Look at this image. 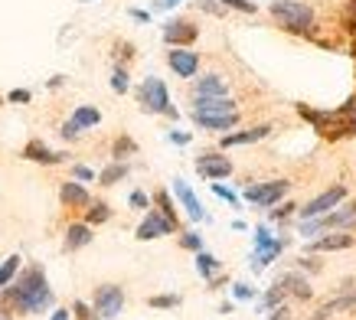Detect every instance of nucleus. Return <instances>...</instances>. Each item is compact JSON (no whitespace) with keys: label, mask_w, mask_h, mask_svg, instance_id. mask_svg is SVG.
Wrapping results in <instances>:
<instances>
[{"label":"nucleus","mask_w":356,"mask_h":320,"mask_svg":"<svg viewBox=\"0 0 356 320\" xmlns=\"http://www.w3.org/2000/svg\"><path fill=\"white\" fill-rule=\"evenodd\" d=\"M3 304L17 314H40L53 304V288L46 281V271L40 265H30L20 278H13L3 288Z\"/></svg>","instance_id":"f257e3e1"},{"label":"nucleus","mask_w":356,"mask_h":320,"mask_svg":"<svg viewBox=\"0 0 356 320\" xmlns=\"http://www.w3.org/2000/svg\"><path fill=\"white\" fill-rule=\"evenodd\" d=\"M268 13L275 17V23H281V30H288V33L314 30V10L304 0H271Z\"/></svg>","instance_id":"f03ea898"},{"label":"nucleus","mask_w":356,"mask_h":320,"mask_svg":"<svg viewBox=\"0 0 356 320\" xmlns=\"http://www.w3.org/2000/svg\"><path fill=\"white\" fill-rule=\"evenodd\" d=\"M138 105L147 111V115H167V118H180V111L173 108L170 102V92H167V86H163V79H157V75H147L144 82L138 86Z\"/></svg>","instance_id":"7ed1b4c3"},{"label":"nucleus","mask_w":356,"mask_h":320,"mask_svg":"<svg viewBox=\"0 0 356 320\" xmlns=\"http://www.w3.org/2000/svg\"><path fill=\"white\" fill-rule=\"evenodd\" d=\"M124 310V291L121 285H98L95 288V317L115 320Z\"/></svg>","instance_id":"20e7f679"},{"label":"nucleus","mask_w":356,"mask_h":320,"mask_svg":"<svg viewBox=\"0 0 356 320\" xmlns=\"http://www.w3.org/2000/svg\"><path fill=\"white\" fill-rule=\"evenodd\" d=\"M167 65L177 79H196L200 72V53L190 46H167Z\"/></svg>","instance_id":"39448f33"},{"label":"nucleus","mask_w":356,"mask_h":320,"mask_svg":"<svg viewBox=\"0 0 356 320\" xmlns=\"http://www.w3.org/2000/svg\"><path fill=\"white\" fill-rule=\"evenodd\" d=\"M180 229V223L177 219H170V216H163L161 209H151V213L144 216V223L138 225V239L140 242H154V239H161V235H170Z\"/></svg>","instance_id":"423d86ee"},{"label":"nucleus","mask_w":356,"mask_h":320,"mask_svg":"<svg viewBox=\"0 0 356 320\" xmlns=\"http://www.w3.org/2000/svg\"><path fill=\"white\" fill-rule=\"evenodd\" d=\"M288 186L291 183L288 180H268V183H252V186H245V196L248 203H255V206H275L288 193Z\"/></svg>","instance_id":"0eeeda50"},{"label":"nucleus","mask_w":356,"mask_h":320,"mask_svg":"<svg viewBox=\"0 0 356 320\" xmlns=\"http://www.w3.org/2000/svg\"><path fill=\"white\" fill-rule=\"evenodd\" d=\"M196 36H200V26H196V20H186V17H177L163 26V43L167 46H193Z\"/></svg>","instance_id":"6e6552de"},{"label":"nucleus","mask_w":356,"mask_h":320,"mask_svg":"<svg viewBox=\"0 0 356 320\" xmlns=\"http://www.w3.org/2000/svg\"><path fill=\"white\" fill-rule=\"evenodd\" d=\"M196 173H200L203 180H226L229 173H232V160L222 157L219 150L200 154V157H196Z\"/></svg>","instance_id":"1a4fd4ad"},{"label":"nucleus","mask_w":356,"mask_h":320,"mask_svg":"<svg viewBox=\"0 0 356 320\" xmlns=\"http://www.w3.org/2000/svg\"><path fill=\"white\" fill-rule=\"evenodd\" d=\"M343 196H346V190H343V186H330V190H324V193H321V196H314L311 203L304 206V209H301V219H314V216H324V213H330V209H334V206L340 203Z\"/></svg>","instance_id":"9d476101"},{"label":"nucleus","mask_w":356,"mask_h":320,"mask_svg":"<svg viewBox=\"0 0 356 320\" xmlns=\"http://www.w3.org/2000/svg\"><path fill=\"white\" fill-rule=\"evenodd\" d=\"M173 193H177V200L184 203L186 216H190L193 223H203V219H206V209H203V203L196 200V193L190 190V183H186V180H180V177H177V180H173Z\"/></svg>","instance_id":"9b49d317"},{"label":"nucleus","mask_w":356,"mask_h":320,"mask_svg":"<svg viewBox=\"0 0 356 320\" xmlns=\"http://www.w3.org/2000/svg\"><path fill=\"white\" fill-rule=\"evenodd\" d=\"M59 200H63L65 209H86V206L92 203L86 183H79V180H65L63 186H59Z\"/></svg>","instance_id":"f8f14e48"},{"label":"nucleus","mask_w":356,"mask_h":320,"mask_svg":"<svg viewBox=\"0 0 356 320\" xmlns=\"http://www.w3.org/2000/svg\"><path fill=\"white\" fill-rule=\"evenodd\" d=\"M69 154L63 150H49L43 141H30L26 147H23V160H33V163H43V167H53V163H63Z\"/></svg>","instance_id":"ddd939ff"},{"label":"nucleus","mask_w":356,"mask_h":320,"mask_svg":"<svg viewBox=\"0 0 356 320\" xmlns=\"http://www.w3.org/2000/svg\"><path fill=\"white\" fill-rule=\"evenodd\" d=\"M222 95H229V82L219 72H209L203 79H196L193 98H222Z\"/></svg>","instance_id":"4468645a"},{"label":"nucleus","mask_w":356,"mask_h":320,"mask_svg":"<svg viewBox=\"0 0 356 320\" xmlns=\"http://www.w3.org/2000/svg\"><path fill=\"white\" fill-rule=\"evenodd\" d=\"M226 111H238L236 98H193V115H226Z\"/></svg>","instance_id":"2eb2a0df"},{"label":"nucleus","mask_w":356,"mask_h":320,"mask_svg":"<svg viewBox=\"0 0 356 320\" xmlns=\"http://www.w3.org/2000/svg\"><path fill=\"white\" fill-rule=\"evenodd\" d=\"M196 128L203 131H232L238 125V111H226V115H193Z\"/></svg>","instance_id":"dca6fc26"},{"label":"nucleus","mask_w":356,"mask_h":320,"mask_svg":"<svg viewBox=\"0 0 356 320\" xmlns=\"http://www.w3.org/2000/svg\"><path fill=\"white\" fill-rule=\"evenodd\" d=\"M271 125H255L248 131H236V134H222V147H242V144H255V141L268 138Z\"/></svg>","instance_id":"f3484780"},{"label":"nucleus","mask_w":356,"mask_h":320,"mask_svg":"<svg viewBox=\"0 0 356 320\" xmlns=\"http://www.w3.org/2000/svg\"><path fill=\"white\" fill-rule=\"evenodd\" d=\"M92 246V225L88 223H72L65 229V252H79V248Z\"/></svg>","instance_id":"a211bd4d"},{"label":"nucleus","mask_w":356,"mask_h":320,"mask_svg":"<svg viewBox=\"0 0 356 320\" xmlns=\"http://www.w3.org/2000/svg\"><path fill=\"white\" fill-rule=\"evenodd\" d=\"M69 121H72L79 131H92V128H98V125H102V111H98V108H92V105H79L76 111H72V118H69Z\"/></svg>","instance_id":"6ab92c4d"},{"label":"nucleus","mask_w":356,"mask_h":320,"mask_svg":"<svg viewBox=\"0 0 356 320\" xmlns=\"http://www.w3.org/2000/svg\"><path fill=\"white\" fill-rule=\"evenodd\" d=\"M353 246V235L350 232H334V235H324L314 242V252H340V248H350Z\"/></svg>","instance_id":"aec40b11"},{"label":"nucleus","mask_w":356,"mask_h":320,"mask_svg":"<svg viewBox=\"0 0 356 320\" xmlns=\"http://www.w3.org/2000/svg\"><path fill=\"white\" fill-rule=\"evenodd\" d=\"M196 271H200L206 281H213V278L222 271V262H219L216 255H209V252H203V248H200V252H196Z\"/></svg>","instance_id":"412c9836"},{"label":"nucleus","mask_w":356,"mask_h":320,"mask_svg":"<svg viewBox=\"0 0 356 320\" xmlns=\"http://www.w3.org/2000/svg\"><path fill=\"white\" fill-rule=\"evenodd\" d=\"M128 173H131L128 160H115L111 167H105V170L98 173V180H102V186H115V183H121Z\"/></svg>","instance_id":"4be33fe9"},{"label":"nucleus","mask_w":356,"mask_h":320,"mask_svg":"<svg viewBox=\"0 0 356 320\" xmlns=\"http://www.w3.org/2000/svg\"><path fill=\"white\" fill-rule=\"evenodd\" d=\"M134 154H138V141L128 138V134H118V138H115V144H111V157H115V160H128V157H134Z\"/></svg>","instance_id":"5701e85b"},{"label":"nucleus","mask_w":356,"mask_h":320,"mask_svg":"<svg viewBox=\"0 0 356 320\" xmlns=\"http://www.w3.org/2000/svg\"><path fill=\"white\" fill-rule=\"evenodd\" d=\"M281 248H284V242H281V239H275L271 246H261V248H255V255H252V265H255V268H265V265H268V262H275V258H278V252H281Z\"/></svg>","instance_id":"b1692460"},{"label":"nucleus","mask_w":356,"mask_h":320,"mask_svg":"<svg viewBox=\"0 0 356 320\" xmlns=\"http://www.w3.org/2000/svg\"><path fill=\"white\" fill-rule=\"evenodd\" d=\"M281 288H288V291L294 294V298H304V301H307V298L314 294L311 285H307V281H304L301 275H284V278H281Z\"/></svg>","instance_id":"393cba45"},{"label":"nucleus","mask_w":356,"mask_h":320,"mask_svg":"<svg viewBox=\"0 0 356 320\" xmlns=\"http://www.w3.org/2000/svg\"><path fill=\"white\" fill-rule=\"evenodd\" d=\"M108 219H111L108 203H88V206H86V223H88V225L108 223Z\"/></svg>","instance_id":"a878e982"},{"label":"nucleus","mask_w":356,"mask_h":320,"mask_svg":"<svg viewBox=\"0 0 356 320\" xmlns=\"http://www.w3.org/2000/svg\"><path fill=\"white\" fill-rule=\"evenodd\" d=\"M20 265H23V258L20 255H10L3 265H0V288H7L13 278H17V271H20Z\"/></svg>","instance_id":"bb28decb"},{"label":"nucleus","mask_w":356,"mask_h":320,"mask_svg":"<svg viewBox=\"0 0 356 320\" xmlns=\"http://www.w3.org/2000/svg\"><path fill=\"white\" fill-rule=\"evenodd\" d=\"M111 88H115L118 95H124V92L131 88V75H128V69H124L121 63L115 65V72H111Z\"/></svg>","instance_id":"cd10ccee"},{"label":"nucleus","mask_w":356,"mask_h":320,"mask_svg":"<svg viewBox=\"0 0 356 320\" xmlns=\"http://www.w3.org/2000/svg\"><path fill=\"white\" fill-rule=\"evenodd\" d=\"M154 203L161 206V213H163V216L177 219V209H173V200H170V193H167V190H157V193H154Z\"/></svg>","instance_id":"c85d7f7f"},{"label":"nucleus","mask_w":356,"mask_h":320,"mask_svg":"<svg viewBox=\"0 0 356 320\" xmlns=\"http://www.w3.org/2000/svg\"><path fill=\"white\" fill-rule=\"evenodd\" d=\"M180 246H184L186 252H200V248H203V235L200 232H184L180 235Z\"/></svg>","instance_id":"c756f323"},{"label":"nucleus","mask_w":356,"mask_h":320,"mask_svg":"<svg viewBox=\"0 0 356 320\" xmlns=\"http://www.w3.org/2000/svg\"><path fill=\"white\" fill-rule=\"evenodd\" d=\"M209 190L216 193L219 200H226V203H232V206L238 203V196H236V193L229 190V186H222V183H219V180H209Z\"/></svg>","instance_id":"7c9ffc66"},{"label":"nucleus","mask_w":356,"mask_h":320,"mask_svg":"<svg viewBox=\"0 0 356 320\" xmlns=\"http://www.w3.org/2000/svg\"><path fill=\"white\" fill-rule=\"evenodd\" d=\"M147 304H151V307L167 310V307H180V298H177V294H157V298H151Z\"/></svg>","instance_id":"2f4dec72"},{"label":"nucleus","mask_w":356,"mask_h":320,"mask_svg":"<svg viewBox=\"0 0 356 320\" xmlns=\"http://www.w3.org/2000/svg\"><path fill=\"white\" fill-rule=\"evenodd\" d=\"M222 7H229V10H238V13H255L259 7L252 3V0H219Z\"/></svg>","instance_id":"473e14b6"},{"label":"nucleus","mask_w":356,"mask_h":320,"mask_svg":"<svg viewBox=\"0 0 356 320\" xmlns=\"http://www.w3.org/2000/svg\"><path fill=\"white\" fill-rule=\"evenodd\" d=\"M128 203L134 206V209H151V196H147L144 190H134V193L128 196Z\"/></svg>","instance_id":"72a5a7b5"},{"label":"nucleus","mask_w":356,"mask_h":320,"mask_svg":"<svg viewBox=\"0 0 356 320\" xmlns=\"http://www.w3.org/2000/svg\"><path fill=\"white\" fill-rule=\"evenodd\" d=\"M72 177H76V180H82V183H92L98 173L92 170V167H86V163H76V167H72Z\"/></svg>","instance_id":"f704fd0d"},{"label":"nucleus","mask_w":356,"mask_h":320,"mask_svg":"<svg viewBox=\"0 0 356 320\" xmlns=\"http://www.w3.org/2000/svg\"><path fill=\"white\" fill-rule=\"evenodd\" d=\"M232 294H236V301H252V298H255V288L238 281V285H232Z\"/></svg>","instance_id":"c9c22d12"},{"label":"nucleus","mask_w":356,"mask_h":320,"mask_svg":"<svg viewBox=\"0 0 356 320\" xmlns=\"http://www.w3.org/2000/svg\"><path fill=\"white\" fill-rule=\"evenodd\" d=\"M30 98H33V92H30V88H13L10 95H7V102H13V105H26Z\"/></svg>","instance_id":"e433bc0d"},{"label":"nucleus","mask_w":356,"mask_h":320,"mask_svg":"<svg viewBox=\"0 0 356 320\" xmlns=\"http://www.w3.org/2000/svg\"><path fill=\"white\" fill-rule=\"evenodd\" d=\"M196 7H200V10H206V13H216V17H222V10H226L219 0H196Z\"/></svg>","instance_id":"4c0bfd02"},{"label":"nucleus","mask_w":356,"mask_h":320,"mask_svg":"<svg viewBox=\"0 0 356 320\" xmlns=\"http://www.w3.org/2000/svg\"><path fill=\"white\" fill-rule=\"evenodd\" d=\"M115 53H118L121 65H124V63H128V59H134V46H131V43H124V40H121V43H115Z\"/></svg>","instance_id":"58836bf2"},{"label":"nucleus","mask_w":356,"mask_h":320,"mask_svg":"<svg viewBox=\"0 0 356 320\" xmlns=\"http://www.w3.org/2000/svg\"><path fill=\"white\" fill-rule=\"evenodd\" d=\"M72 314H76L79 320H95V314H92V307H88L86 301H76V304H72Z\"/></svg>","instance_id":"ea45409f"},{"label":"nucleus","mask_w":356,"mask_h":320,"mask_svg":"<svg viewBox=\"0 0 356 320\" xmlns=\"http://www.w3.org/2000/svg\"><path fill=\"white\" fill-rule=\"evenodd\" d=\"M59 134H63V141H76V138H82V131H79L76 125H72V121H65Z\"/></svg>","instance_id":"a19ab883"},{"label":"nucleus","mask_w":356,"mask_h":320,"mask_svg":"<svg viewBox=\"0 0 356 320\" xmlns=\"http://www.w3.org/2000/svg\"><path fill=\"white\" fill-rule=\"evenodd\" d=\"M170 141L184 147V144H190V134H186V131H170Z\"/></svg>","instance_id":"79ce46f5"},{"label":"nucleus","mask_w":356,"mask_h":320,"mask_svg":"<svg viewBox=\"0 0 356 320\" xmlns=\"http://www.w3.org/2000/svg\"><path fill=\"white\" fill-rule=\"evenodd\" d=\"M291 209H298V206H278V213H271V219H288Z\"/></svg>","instance_id":"37998d69"},{"label":"nucleus","mask_w":356,"mask_h":320,"mask_svg":"<svg viewBox=\"0 0 356 320\" xmlns=\"http://www.w3.org/2000/svg\"><path fill=\"white\" fill-rule=\"evenodd\" d=\"M131 17H134L138 23H147V20H151V13H147V10H138V7H131Z\"/></svg>","instance_id":"c03bdc74"},{"label":"nucleus","mask_w":356,"mask_h":320,"mask_svg":"<svg viewBox=\"0 0 356 320\" xmlns=\"http://www.w3.org/2000/svg\"><path fill=\"white\" fill-rule=\"evenodd\" d=\"M268 320H291V310H288V307H278V310H275V314H271Z\"/></svg>","instance_id":"a18cd8bd"},{"label":"nucleus","mask_w":356,"mask_h":320,"mask_svg":"<svg viewBox=\"0 0 356 320\" xmlns=\"http://www.w3.org/2000/svg\"><path fill=\"white\" fill-rule=\"evenodd\" d=\"M177 3H180V0H157L154 10H167V7H177Z\"/></svg>","instance_id":"49530a36"},{"label":"nucleus","mask_w":356,"mask_h":320,"mask_svg":"<svg viewBox=\"0 0 356 320\" xmlns=\"http://www.w3.org/2000/svg\"><path fill=\"white\" fill-rule=\"evenodd\" d=\"M49 320H69V310H56V314H53Z\"/></svg>","instance_id":"de8ad7c7"},{"label":"nucleus","mask_w":356,"mask_h":320,"mask_svg":"<svg viewBox=\"0 0 356 320\" xmlns=\"http://www.w3.org/2000/svg\"><path fill=\"white\" fill-rule=\"evenodd\" d=\"M350 23L356 26V0H350Z\"/></svg>","instance_id":"09e8293b"},{"label":"nucleus","mask_w":356,"mask_h":320,"mask_svg":"<svg viewBox=\"0 0 356 320\" xmlns=\"http://www.w3.org/2000/svg\"><path fill=\"white\" fill-rule=\"evenodd\" d=\"M0 320H13V314L10 310H0Z\"/></svg>","instance_id":"8fccbe9b"},{"label":"nucleus","mask_w":356,"mask_h":320,"mask_svg":"<svg viewBox=\"0 0 356 320\" xmlns=\"http://www.w3.org/2000/svg\"><path fill=\"white\" fill-rule=\"evenodd\" d=\"M79 3H92V0H79Z\"/></svg>","instance_id":"3c124183"}]
</instances>
